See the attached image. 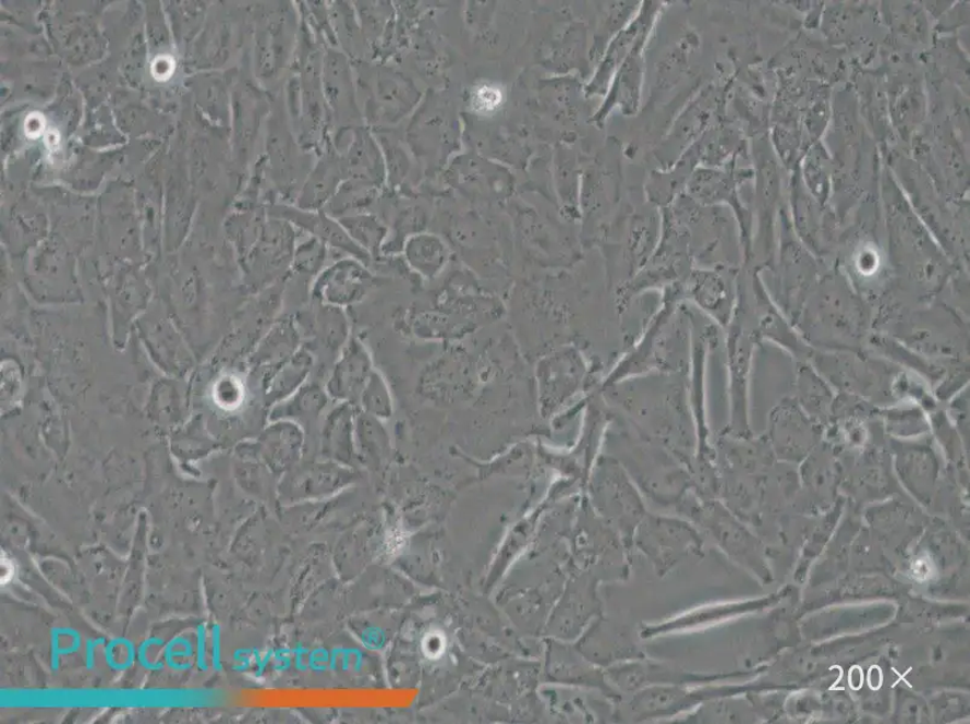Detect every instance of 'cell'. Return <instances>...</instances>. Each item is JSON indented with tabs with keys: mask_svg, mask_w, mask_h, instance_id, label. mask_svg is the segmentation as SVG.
<instances>
[{
	"mask_svg": "<svg viewBox=\"0 0 970 724\" xmlns=\"http://www.w3.org/2000/svg\"><path fill=\"white\" fill-rule=\"evenodd\" d=\"M686 539L687 529L679 519L654 516L641 520L633 538L658 575L679 564L687 550Z\"/></svg>",
	"mask_w": 970,
	"mask_h": 724,
	"instance_id": "cell-1",
	"label": "cell"
},
{
	"mask_svg": "<svg viewBox=\"0 0 970 724\" xmlns=\"http://www.w3.org/2000/svg\"><path fill=\"white\" fill-rule=\"evenodd\" d=\"M367 347L352 337L337 357L325 389L334 403L357 405L360 394L375 371Z\"/></svg>",
	"mask_w": 970,
	"mask_h": 724,
	"instance_id": "cell-2",
	"label": "cell"
},
{
	"mask_svg": "<svg viewBox=\"0 0 970 724\" xmlns=\"http://www.w3.org/2000/svg\"><path fill=\"white\" fill-rule=\"evenodd\" d=\"M372 286L368 272L354 262L338 263L327 268L314 281L312 298L317 303L344 309L367 297Z\"/></svg>",
	"mask_w": 970,
	"mask_h": 724,
	"instance_id": "cell-3",
	"label": "cell"
},
{
	"mask_svg": "<svg viewBox=\"0 0 970 724\" xmlns=\"http://www.w3.org/2000/svg\"><path fill=\"white\" fill-rule=\"evenodd\" d=\"M331 402L325 386L308 381L290 398L275 405L270 418L272 421H290L306 430L320 421Z\"/></svg>",
	"mask_w": 970,
	"mask_h": 724,
	"instance_id": "cell-4",
	"label": "cell"
},
{
	"mask_svg": "<svg viewBox=\"0 0 970 724\" xmlns=\"http://www.w3.org/2000/svg\"><path fill=\"white\" fill-rule=\"evenodd\" d=\"M312 334L320 348L340 355L351 339V324L344 309L318 303L312 324Z\"/></svg>",
	"mask_w": 970,
	"mask_h": 724,
	"instance_id": "cell-5",
	"label": "cell"
},
{
	"mask_svg": "<svg viewBox=\"0 0 970 724\" xmlns=\"http://www.w3.org/2000/svg\"><path fill=\"white\" fill-rule=\"evenodd\" d=\"M314 364L311 350L302 347L295 355L276 369L270 383V401L275 405L284 401L303 387L311 378Z\"/></svg>",
	"mask_w": 970,
	"mask_h": 724,
	"instance_id": "cell-6",
	"label": "cell"
},
{
	"mask_svg": "<svg viewBox=\"0 0 970 724\" xmlns=\"http://www.w3.org/2000/svg\"><path fill=\"white\" fill-rule=\"evenodd\" d=\"M357 406L348 402L335 403L320 425L324 447L335 452L352 450L355 443V421Z\"/></svg>",
	"mask_w": 970,
	"mask_h": 724,
	"instance_id": "cell-7",
	"label": "cell"
},
{
	"mask_svg": "<svg viewBox=\"0 0 970 724\" xmlns=\"http://www.w3.org/2000/svg\"><path fill=\"white\" fill-rule=\"evenodd\" d=\"M411 267L426 278L439 275L447 263V249L441 241L433 236H420L405 248Z\"/></svg>",
	"mask_w": 970,
	"mask_h": 724,
	"instance_id": "cell-8",
	"label": "cell"
},
{
	"mask_svg": "<svg viewBox=\"0 0 970 724\" xmlns=\"http://www.w3.org/2000/svg\"><path fill=\"white\" fill-rule=\"evenodd\" d=\"M357 409L383 422H388L393 414L395 405L389 384L377 370L372 373L363 391L360 394Z\"/></svg>",
	"mask_w": 970,
	"mask_h": 724,
	"instance_id": "cell-9",
	"label": "cell"
},
{
	"mask_svg": "<svg viewBox=\"0 0 970 724\" xmlns=\"http://www.w3.org/2000/svg\"><path fill=\"white\" fill-rule=\"evenodd\" d=\"M324 262L323 248L315 243H308L300 249L295 267L300 274L313 275L322 268Z\"/></svg>",
	"mask_w": 970,
	"mask_h": 724,
	"instance_id": "cell-10",
	"label": "cell"
},
{
	"mask_svg": "<svg viewBox=\"0 0 970 724\" xmlns=\"http://www.w3.org/2000/svg\"><path fill=\"white\" fill-rule=\"evenodd\" d=\"M502 96L498 89L484 86L477 90L472 99L473 106L480 111H492L501 104Z\"/></svg>",
	"mask_w": 970,
	"mask_h": 724,
	"instance_id": "cell-11",
	"label": "cell"
}]
</instances>
